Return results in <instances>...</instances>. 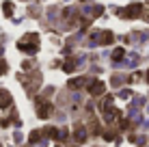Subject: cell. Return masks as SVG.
I'll return each mask as SVG.
<instances>
[{
    "label": "cell",
    "instance_id": "cell-1",
    "mask_svg": "<svg viewBox=\"0 0 149 147\" xmlns=\"http://www.w3.org/2000/svg\"><path fill=\"white\" fill-rule=\"evenodd\" d=\"M17 48L22 50V52L35 54V52L39 50V35H35V33H28V35H24V37L17 41Z\"/></svg>",
    "mask_w": 149,
    "mask_h": 147
},
{
    "label": "cell",
    "instance_id": "cell-2",
    "mask_svg": "<svg viewBox=\"0 0 149 147\" xmlns=\"http://www.w3.org/2000/svg\"><path fill=\"white\" fill-rule=\"evenodd\" d=\"M35 108H37V115L41 119L50 117V113H52V104H50L48 100H43V98H35Z\"/></svg>",
    "mask_w": 149,
    "mask_h": 147
},
{
    "label": "cell",
    "instance_id": "cell-3",
    "mask_svg": "<svg viewBox=\"0 0 149 147\" xmlns=\"http://www.w3.org/2000/svg\"><path fill=\"white\" fill-rule=\"evenodd\" d=\"M86 89H89V93L93 95V98H100V95L106 91V84L102 82V80H91V82H89V87H86Z\"/></svg>",
    "mask_w": 149,
    "mask_h": 147
},
{
    "label": "cell",
    "instance_id": "cell-4",
    "mask_svg": "<svg viewBox=\"0 0 149 147\" xmlns=\"http://www.w3.org/2000/svg\"><path fill=\"white\" fill-rule=\"evenodd\" d=\"M141 11H143V4H130V7L127 9H123L121 11V15L123 17H138V15H141Z\"/></svg>",
    "mask_w": 149,
    "mask_h": 147
},
{
    "label": "cell",
    "instance_id": "cell-5",
    "mask_svg": "<svg viewBox=\"0 0 149 147\" xmlns=\"http://www.w3.org/2000/svg\"><path fill=\"white\" fill-rule=\"evenodd\" d=\"M11 93H9L7 89H0V108H7V106H11Z\"/></svg>",
    "mask_w": 149,
    "mask_h": 147
},
{
    "label": "cell",
    "instance_id": "cell-6",
    "mask_svg": "<svg viewBox=\"0 0 149 147\" xmlns=\"http://www.w3.org/2000/svg\"><path fill=\"white\" fill-rule=\"evenodd\" d=\"M112 41H115V35H112L110 30H106V33L100 35V43H102V45H108V43H112Z\"/></svg>",
    "mask_w": 149,
    "mask_h": 147
},
{
    "label": "cell",
    "instance_id": "cell-7",
    "mask_svg": "<svg viewBox=\"0 0 149 147\" xmlns=\"http://www.w3.org/2000/svg\"><path fill=\"white\" fill-rule=\"evenodd\" d=\"M2 11H4L7 17H11V15H13V4H11V2H4V4H2Z\"/></svg>",
    "mask_w": 149,
    "mask_h": 147
},
{
    "label": "cell",
    "instance_id": "cell-8",
    "mask_svg": "<svg viewBox=\"0 0 149 147\" xmlns=\"http://www.w3.org/2000/svg\"><path fill=\"white\" fill-rule=\"evenodd\" d=\"M123 54H125V50H123V48H117L115 52H112V61H121Z\"/></svg>",
    "mask_w": 149,
    "mask_h": 147
},
{
    "label": "cell",
    "instance_id": "cell-9",
    "mask_svg": "<svg viewBox=\"0 0 149 147\" xmlns=\"http://www.w3.org/2000/svg\"><path fill=\"white\" fill-rule=\"evenodd\" d=\"M84 139H86V134L82 132V125H78V128H76V141H78V143H82Z\"/></svg>",
    "mask_w": 149,
    "mask_h": 147
},
{
    "label": "cell",
    "instance_id": "cell-10",
    "mask_svg": "<svg viewBox=\"0 0 149 147\" xmlns=\"http://www.w3.org/2000/svg\"><path fill=\"white\" fill-rule=\"evenodd\" d=\"M41 132H43V130H35V132L30 134V143H37V141L41 139Z\"/></svg>",
    "mask_w": 149,
    "mask_h": 147
},
{
    "label": "cell",
    "instance_id": "cell-11",
    "mask_svg": "<svg viewBox=\"0 0 149 147\" xmlns=\"http://www.w3.org/2000/svg\"><path fill=\"white\" fill-rule=\"evenodd\" d=\"M82 84H84V78H76V80H71V82H69V87L78 89V87H82Z\"/></svg>",
    "mask_w": 149,
    "mask_h": 147
},
{
    "label": "cell",
    "instance_id": "cell-12",
    "mask_svg": "<svg viewBox=\"0 0 149 147\" xmlns=\"http://www.w3.org/2000/svg\"><path fill=\"white\" fill-rule=\"evenodd\" d=\"M4 72H7V65H4V61H0V76H2Z\"/></svg>",
    "mask_w": 149,
    "mask_h": 147
},
{
    "label": "cell",
    "instance_id": "cell-13",
    "mask_svg": "<svg viewBox=\"0 0 149 147\" xmlns=\"http://www.w3.org/2000/svg\"><path fill=\"white\" fill-rule=\"evenodd\" d=\"M147 80H149V72H147Z\"/></svg>",
    "mask_w": 149,
    "mask_h": 147
}]
</instances>
